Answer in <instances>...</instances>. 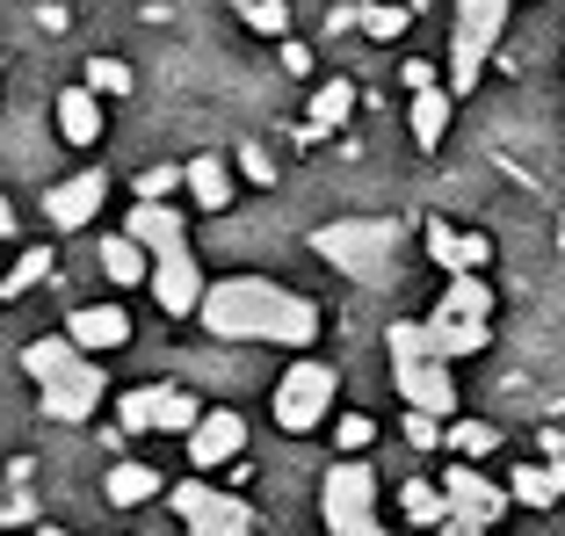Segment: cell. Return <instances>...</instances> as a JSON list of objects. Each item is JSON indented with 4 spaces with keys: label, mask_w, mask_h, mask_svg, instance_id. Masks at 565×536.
Instances as JSON below:
<instances>
[{
    "label": "cell",
    "mask_w": 565,
    "mask_h": 536,
    "mask_svg": "<svg viewBox=\"0 0 565 536\" xmlns=\"http://www.w3.org/2000/svg\"><path fill=\"white\" fill-rule=\"evenodd\" d=\"M124 233L152 254V304H160L167 319H189L203 304V290H211L196 254H189V211H174V203H138L131 218H124Z\"/></svg>",
    "instance_id": "cell-2"
},
{
    "label": "cell",
    "mask_w": 565,
    "mask_h": 536,
    "mask_svg": "<svg viewBox=\"0 0 565 536\" xmlns=\"http://www.w3.org/2000/svg\"><path fill=\"white\" fill-rule=\"evenodd\" d=\"M102 203H109V174H102V168H81L73 182H58L44 196V218L58 225V233H81V225H95Z\"/></svg>",
    "instance_id": "cell-13"
},
{
    "label": "cell",
    "mask_w": 565,
    "mask_h": 536,
    "mask_svg": "<svg viewBox=\"0 0 565 536\" xmlns=\"http://www.w3.org/2000/svg\"><path fill=\"white\" fill-rule=\"evenodd\" d=\"M182 189L196 196V211H233V168H225V152H196L182 168Z\"/></svg>",
    "instance_id": "cell-18"
},
{
    "label": "cell",
    "mask_w": 565,
    "mask_h": 536,
    "mask_svg": "<svg viewBox=\"0 0 565 536\" xmlns=\"http://www.w3.org/2000/svg\"><path fill=\"white\" fill-rule=\"evenodd\" d=\"M399 515L414 522V529H443V522H449V493L428 486V479H406V486H399Z\"/></svg>",
    "instance_id": "cell-22"
},
{
    "label": "cell",
    "mask_w": 565,
    "mask_h": 536,
    "mask_svg": "<svg viewBox=\"0 0 565 536\" xmlns=\"http://www.w3.org/2000/svg\"><path fill=\"white\" fill-rule=\"evenodd\" d=\"M22 377L36 385V406H44L51 420H95L102 392H109V377L95 369V355H87L73 334L30 341V349H22Z\"/></svg>",
    "instance_id": "cell-3"
},
{
    "label": "cell",
    "mask_w": 565,
    "mask_h": 536,
    "mask_svg": "<svg viewBox=\"0 0 565 536\" xmlns=\"http://www.w3.org/2000/svg\"><path fill=\"white\" fill-rule=\"evenodd\" d=\"M102 493H109V507H146V501H160V471L152 464H109V479H102Z\"/></svg>",
    "instance_id": "cell-21"
},
{
    "label": "cell",
    "mask_w": 565,
    "mask_h": 536,
    "mask_svg": "<svg viewBox=\"0 0 565 536\" xmlns=\"http://www.w3.org/2000/svg\"><path fill=\"white\" fill-rule=\"evenodd\" d=\"M500 36H508V0H457V22H449V95L479 87Z\"/></svg>",
    "instance_id": "cell-7"
},
{
    "label": "cell",
    "mask_w": 565,
    "mask_h": 536,
    "mask_svg": "<svg viewBox=\"0 0 565 536\" xmlns=\"http://www.w3.org/2000/svg\"><path fill=\"white\" fill-rule=\"evenodd\" d=\"M58 138H66L73 152H95L102 146V95L87 81L58 87Z\"/></svg>",
    "instance_id": "cell-15"
},
{
    "label": "cell",
    "mask_w": 565,
    "mask_h": 536,
    "mask_svg": "<svg viewBox=\"0 0 565 536\" xmlns=\"http://www.w3.org/2000/svg\"><path fill=\"white\" fill-rule=\"evenodd\" d=\"M22 522H36V501H30V486H8V501H0V529H22Z\"/></svg>",
    "instance_id": "cell-33"
},
{
    "label": "cell",
    "mask_w": 565,
    "mask_h": 536,
    "mask_svg": "<svg viewBox=\"0 0 565 536\" xmlns=\"http://www.w3.org/2000/svg\"><path fill=\"white\" fill-rule=\"evenodd\" d=\"M44 276H51V247H30V254L15 261V276H0V298H22V290L44 283Z\"/></svg>",
    "instance_id": "cell-27"
},
{
    "label": "cell",
    "mask_w": 565,
    "mask_h": 536,
    "mask_svg": "<svg viewBox=\"0 0 565 536\" xmlns=\"http://www.w3.org/2000/svg\"><path fill=\"white\" fill-rule=\"evenodd\" d=\"M124 428H131V436H189V428H196V399H189L182 385H131L124 392Z\"/></svg>",
    "instance_id": "cell-11"
},
{
    "label": "cell",
    "mask_w": 565,
    "mask_h": 536,
    "mask_svg": "<svg viewBox=\"0 0 565 536\" xmlns=\"http://www.w3.org/2000/svg\"><path fill=\"white\" fill-rule=\"evenodd\" d=\"M196 319H203V334H217V341H268V349H312L319 341V304L290 283H268V276L211 283Z\"/></svg>",
    "instance_id": "cell-1"
},
{
    "label": "cell",
    "mask_w": 565,
    "mask_h": 536,
    "mask_svg": "<svg viewBox=\"0 0 565 536\" xmlns=\"http://www.w3.org/2000/svg\"><path fill=\"white\" fill-rule=\"evenodd\" d=\"M420 334H428V349L443 363H465V355L493 349V283L486 276H449L435 312L420 319Z\"/></svg>",
    "instance_id": "cell-4"
},
{
    "label": "cell",
    "mask_w": 565,
    "mask_h": 536,
    "mask_svg": "<svg viewBox=\"0 0 565 536\" xmlns=\"http://www.w3.org/2000/svg\"><path fill=\"white\" fill-rule=\"evenodd\" d=\"M66 334L81 341L87 355H109V349L131 341V312H124V304H81V312L66 319Z\"/></svg>",
    "instance_id": "cell-17"
},
{
    "label": "cell",
    "mask_w": 565,
    "mask_h": 536,
    "mask_svg": "<svg viewBox=\"0 0 565 536\" xmlns=\"http://www.w3.org/2000/svg\"><path fill=\"white\" fill-rule=\"evenodd\" d=\"M428 254H435V268H449V276H479V268L493 261V239L486 233H457V225L435 218L428 225Z\"/></svg>",
    "instance_id": "cell-16"
},
{
    "label": "cell",
    "mask_w": 565,
    "mask_h": 536,
    "mask_svg": "<svg viewBox=\"0 0 565 536\" xmlns=\"http://www.w3.org/2000/svg\"><path fill=\"white\" fill-rule=\"evenodd\" d=\"M233 8H254V0H233Z\"/></svg>",
    "instance_id": "cell-41"
},
{
    "label": "cell",
    "mask_w": 565,
    "mask_h": 536,
    "mask_svg": "<svg viewBox=\"0 0 565 536\" xmlns=\"http://www.w3.org/2000/svg\"><path fill=\"white\" fill-rule=\"evenodd\" d=\"M319 522H327V536H384L377 471H370L363 457H341V464L319 479Z\"/></svg>",
    "instance_id": "cell-8"
},
{
    "label": "cell",
    "mask_w": 565,
    "mask_h": 536,
    "mask_svg": "<svg viewBox=\"0 0 565 536\" xmlns=\"http://www.w3.org/2000/svg\"><path fill=\"white\" fill-rule=\"evenodd\" d=\"M102 276H109V283H124V290H131V283H152V254L138 247L131 233H109V239H102Z\"/></svg>",
    "instance_id": "cell-20"
},
{
    "label": "cell",
    "mask_w": 565,
    "mask_h": 536,
    "mask_svg": "<svg viewBox=\"0 0 565 536\" xmlns=\"http://www.w3.org/2000/svg\"><path fill=\"white\" fill-rule=\"evenodd\" d=\"M449 450L465 457V464H486V457L500 450V436H493V420H449Z\"/></svg>",
    "instance_id": "cell-25"
},
{
    "label": "cell",
    "mask_w": 565,
    "mask_h": 536,
    "mask_svg": "<svg viewBox=\"0 0 565 536\" xmlns=\"http://www.w3.org/2000/svg\"><path fill=\"white\" fill-rule=\"evenodd\" d=\"M443 493H449V515H457V522H479V529H500V522H508V507H515V493L493 486V479H486V464H465V457L443 471Z\"/></svg>",
    "instance_id": "cell-12"
},
{
    "label": "cell",
    "mask_w": 565,
    "mask_h": 536,
    "mask_svg": "<svg viewBox=\"0 0 565 536\" xmlns=\"http://www.w3.org/2000/svg\"><path fill=\"white\" fill-rule=\"evenodd\" d=\"M167 507L182 515V529H189V536H254V507L239 501V493L203 486V471L189 479V486L167 493Z\"/></svg>",
    "instance_id": "cell-10"
},
{
    "label": "cell",
    "mask_w": 565,
    "mask_h": 536,
    "mask_svg": "<svg viewBox=\"0 0 565 536\" xmlns=\"http://www.w3.org/2000/svg\"><path fill=\"white\" fill-rule=\"evenodd\" d=\"M333 436H341V450H349V457H363L370 442H377V420H370V414H341V428H333Z\"/></svg>",
    "instance_id": "cell-31"
},
{
    "label": "cell",
    "mask_w": 565,
    "mask_h": 536,
    "mask_svg": "<svg viewBox=\"0 0 565 536\" xmlns=\"http://www.w3.org/2000/svg\"><path fill=\"white\" fill-rule=\"evenodd\" d=\"M87 87L95 95H131V66L124 58H87Z\"/></svg>",
    "instance_id": "cell-28"
},
{
    "label": "cell",
    "mask_w": 565,
    "mask_h": 536,
    "mask_svg": "<svg viewBox=\"0 0 565 536\" xmlns=\"http://www.w3.org/2000/svg\"><path fill=\"white\" fill-rule=\"evenodd\" d=\"M384 355H392V385L414 414H435V420H457V377L449 363L428 349L420 334V319H399V326H384Z\"/></svg>",
    "instance_id": "cell-5"
},
{
    "label": "cell",
    "mask_w": 565,
    "mask_h": 536,
    "mask_svg": "<svg viewBox=\"0 0 565 536\" xmlns=\"http://www.w3.org/2000/svg\"><path fill=\"white\" fill-rule=\"evenodd\" d=\"M247 450V420L233 414V406H211V414L189 428V464L196 471H217V464H233V457Z\"/></svg>",
    "instance_id": "cell-14"
},
{
    "label": "cell",
    "mask_w": 565,
    "mask_h": 536,
    "mask_svg": "<svg viewBox=\"0 0 565 536\" xmlns=\"http://www.w3.org/2000/svg\"><path fill=\"white\" fill-rule=\"evenodd\" d=\"M435 536H493V529H479V522H457V515H449V522H443Z\"/></svg>",
    "instance_id": "cell-36"
},
{
    "label": "cell",
    "mask_w": 565,
    "mask_h": 536,
    "mask_svg": "<svg viewBox=\"0 0 565 536\" xmlns=\"http://www.w3.org/2000/svg\"><path fill=\"white\" fill-rule=\"evenodd\" d=\"M276 58H282V73H298V81L312 73V44H298V36H282V51H276Z\"/></svg>",
    "instance_id": "cell-34"
},
{
    "label": "cell",
    "mask_w": 565,
    "mask_h": 536,
    "mask_svg": "<svg viewBox=\"0 0 565 536\" xmlns=\"http://www.w3.org/2000/svg\"><path fill=\"white\" fill-rule=\"evenodd\" d=\"M239 15H247L254 36H290V8H282V0H254V8H239Z\"/></svg>",
    "instance_id": "cell-29"
},
{
    "label": "cell",
    "mask_w": 565,
    "mask_h": 536,
    "mask_svg": "<svg viewBox=\"0 0 565 536\" xmlns=\"http://www.w3.org/2000/svg\"><path fill=\"white\" fill-rule=\"evenodd\" d=\"M508 493H515L522 507H558L565 501V457H551V464H522L515 479H508Z\"/></svg>",
    "instance_id": "cell-19"
},
{
    "label": "cell",
    "mask_w": 565,
    "mask_h": 536,
    "mask_svg": "<svg viewBox=\"0 0 565 536\" xmlns=\"http://www.w3.org/2000/svg\"><path fill=\"white\" fill-rule=\"evenodd\" d=\"M449 101H457L449 87H428V95H414V146H420V152H435V146L449 138Z\"/></svg>",
    "instance_id": "cell-23"
},
{
    "label": "cell",
    "mask_w": 565,
    "mask_h": 536,
    "mask_svg": "<svg viewBox=\"0 0 565 536\" xmlns=\"http://www.w3.org/2000/svg\"><path fill=\"white\" fill-rule=\"evenodd\" d=\"M349 109H355V87L349 81H327L312 95V117H305V124H312V138H333L341 124H349Z\"/></svg>",
    "instance_id": "cell-24"
},
{
    "label": "cell",
    "mask_w": 565,
    "mask_h": 536,
    "mask_svg": "<svg viewBox=\"0 0 565 536\" xmlns=\"http://www.w3.org/2000/svg\"><path fill=\"white\" fill-rule=\"evenodd\" d=\"M414 22V8H384V0H370V8H355V30L377 36V44H392V36Z\"/></svg>",
    "instance_id": "cell-26"
},
{
    "label": "cell",
    "mask_w": 565,
    "mask_h": 536,
    "mask_svg": "<svg viewBox=\"0 0 565 536\" xmlns=\"http://www.w3.org/2000/svg\"><path fill=\"white\" fill-rule=\"evenodd\" d=\"M15 233H22V218H15V203L0 196V239H15Z\"/></svg>",
    "instance_id": "cell-37"
},
{
    "label": "cell",
    "mask_w": 565,
    "mask_h": 536,
    "mask_svg": "<svg viewBox=\"0 0 565 536\" xmlns=\"http://www.w3.org/2000/svg\"><path fill=\"white\" fill-rule=\"evenodd\" d=\"M558 254H565V211H558Z\"/></svg>",
    "instance_id": "cell-38"
},
{
    "label": "cell",
    "mask_w": 565,
    "mask_h": 536,
    "mask_svg": "<svg viewBox=\"0 0 565 536\" xmlns=\"http://www.w3.org/2000/svg\"><path fill=\"white\" fill-rule=\"evenodd\" d=\"M0 501H8V479H0Z\"/></svg>",
    "instance_id": "cell-40"
},
{
    "label": "cell",
    "mask_w": 565,
    "mask_h": 536,
    "mask_svg": "<svg viewBox=\"0 0 565 536\" xmlns=\"http://www.w3.org/2000/svg\"><path fill=\"white\" fill-rule=\"evenodd\" d=\"M333 392H341V377H333L319 355H298V363L276 377V399H268V414H276V428H290V436H312L319 420L333 414Z\"/></svg>",
    "instance_id": "cell-9"
},
{
    "label": "cell",
    "mask_w": 565,
    "mask_h": 536,
    "mask_svg": "<svg viewBox=\"0 0 565 536\" xmlns=\"http://www.w3.org/2000/svg\"><path fill=\"white\" fill-rule=\"evenodd\" d=\"M174 189H182V168H146L138 174V203H167Z\"/></svg>",
    "instance_id": "cell-32"
},
{
    "label": "cell",
    "mask_w": 565,
    "mask_h": 536,
    "mask_svg": "<svg viewBox=\"0 0 565 536\" xmlns=\"http://www.w3.org/2000/svg\"><path fill=\"white\" fill-rule=\"evenodd\" d=\"M406 87H414V95H428V87H443V81H435L428 58H414V66H406Z\"/></svg>",
    "instance_id": "cell-35"
},
{
    "label": "cell",
    "mask_w": 565,
    "mask_h": 536,
    "mask_svg": "<svg viewBox=\"0 0 565 536\" xmlns=\"http://www.w3.org/2000/svg\"><path fill=\"white\" fill-rule=\"evenodd\" d=\"M36 536H66V529H36Z\"/></svg>",
    "instance_id": "cell-39"
},
{
    "label": "cell",
    "mask_w": 565,
    "mask_h": 536,
    "mask_svg": "<svg viewBox=\"0 0 565 536\" xmlns=\"http://www.w3.org/2000/svg\"><path fill=\"white\" fill-rule=\"evenodd\" d=\"M406 442H414V450H443V442H449V420L414 414V406H406Z\"/></svg>",
    "instance_id": "cell-30"
},
{
    "label": "cell",
    "mask_w": 565,
    "mask_h": 536,
    "mask_svg": "<svg viewBox=\"0 0 565 536\" xmlns=\"http://www.w3.org/2000/svg\"><path fill=\"white\" fill-rule=\"evenodd\" d=\"M399 239H406L399 218H333L312 233V254L327 268H341V276H355V283H377L392 268V254H399Z\"/></svg>",
    "instance_id": "cell-6"
}]
</instances>
